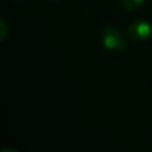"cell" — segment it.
Instances as JSON below:
<instances>
[{
    "instance_id": "6",
    "label": "cell",
    "mask_w": 152,
    "mask_h": 152,
    "mask_svg": "<svg viewBox=\"0 0 152 152\" xmlns=\"http://www.w3.org/2000/svg\"><path fill=\"white\" fill-rule=\"evenodd\" d=\"M49 1H58V0H49Z\"/></svg>"
},
{
    "instance_id": "7",
    "label": "cell",
    "mask_w": 152,
    "mask_h": 152,
    "mask_svg": "<svg viewBox=\"0 0 152 152\" xmlns=\"http://www.w3.org/2000/svg\"><path fill=\"white\" fill-rule=\"evenodd\" d=\"M18 1H23V0H18Z\"/></svg>"
},
{
    "instance_id": "3",
    "label": "cell",
    "mask_w": 152,
    "mask_h": 152,
    "mask_svg": "<svg viewBox=\"0 0 152 152\" xmlns=\"http://www.w3.org/2000/svg\"><path fill=\"white\" fill-rule=\"evenodd\" d=\"M144 0H121V6L127 11H134L142 5Z\"/></svg>"
},
{
    "instance_id": "1",
    "label": "cell",
    "mask_w": 152,
    "mask_h": 152,
    "mask_svg": "<svg viewBox=\"0 0 152 152\" xmlns=\"http://www.w3.org/2000/svg\"><path fill=\"white\" fill-rule=\"evenodd\" d=\"M102 45L109 51H122L126 46L122 33L114 26H108L102 32Z\"/></svg>"
},
{
    "instance_id": "2",
    "label": "cell",
    "mask_w": 152,
    "mask_h": 152,
    "mask_svg": "<svg viewBox=\"0 0 152 152\" xmlns=\"http://www.w3.org/2000/svg\"><path fill=\"white\" fill-rule=\"evenodd\" d=\"M151 33H152V27L150 23L144 19L135 20L128 26V36L135 42L146 40L151 36Z\"/></svg>"
},
{
    "instance_id": "4",
    "label": "cell",
    "mask_w": 152,
    "mask_h": 152,
    "mask_svg": "<svg viewBox=\"0 0 152 152\" xmlns=\"http://www.w3.org/2000/svg\"><path fill=\"white\" fill-rule=\"evenodd\" d=\"M0 26H1V33H0V40H4L5 36H6V32H7V26H6V23L2 18H0Z\"/></svg>"
},
{
    "instance_id": "5",
    "label": "cell",
    "mask_w": 152,
    "mask_h": 152,
    "mask_svg": "<svg viewBox=\"0 0 152 152\" xmlns=\"http://www.w3.org/2000/svg\"><path fill=\"white\" fill-rule=\"evenodd\" d=\"M8 151H10V152H18L17 150H13V148H4L1 152H8Z\"/></svg>"
}]
</instances>
